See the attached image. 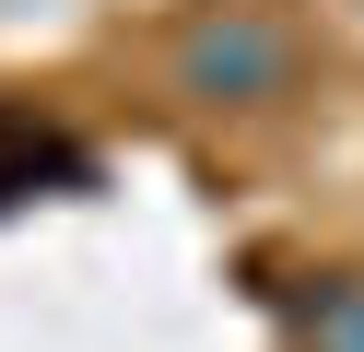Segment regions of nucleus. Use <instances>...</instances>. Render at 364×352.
<instances>
[{
	"instance_id": "obj_1",
	"label": "nucleus",
	"mask_w": 364,
	"mask_h": 352,
	"mask_svg": "<svg viewBox=\"0 0 364 352\" xmlns=\"http://www.w3.org/2000/svg\"><path fill=\"white\" fill-rule=\"evenodd\" d=\"M282 70H294V36H282V23H259V12H223V23H200V36H188V82L212 94V106H223V94H270Z\"/></svg>"
}]
</instances>
